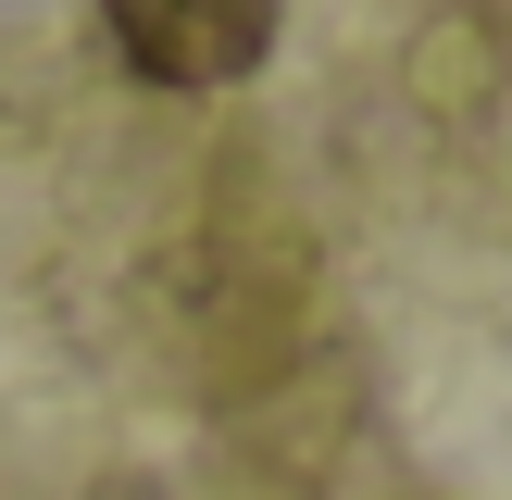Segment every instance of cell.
<instances>
[{
	"label": "cell",
	"mask_w": 512,
	"mask_h": 500,
	"mask_svg": "<svg viewBox=\"0 0 512 500\" xmlns=\"http://www.w3.org/2000/svg\"><path fill=\"white\" fill-rule=\"evenodd\" d=\"M100 25L150 88H238L275 50V0H100Z\"/></svg>",
	"instance_id": "6da1fadb"
}]
</instances>
